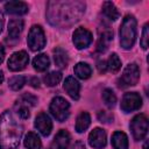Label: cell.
I'll use <instances>...</instances> for the list:
<instances>
[{
	"label": "cell",
	"mask_w": 149,
	"mask_h": 149,
	"mask_svg": "<svg viewBox=\"0 0 149 149\" xmlns=\"http://www.w3.org/2000/svg\"><path fill=\"white\" fill-rule=\"evenodd\" d=\"M49 5L55 7L54 9L49 8L50 21L55 19V24L63 23L65 26L78 21L85 8V3L80 1H56Z\"/></svg>",
	"instance_id": "6da1fadb"
},
{
	"label": "cell",
	"mask_w": 149,
	"mask_h": 149,
	"mask_svg": "<svg viewBox=\"0 0 149 149\" xmlns=\"http://www.w3.org/2000/svg\"><path fill=\"white\" fill-rule=\"evenodd\" d=\"M22 128L19 126L12 113L6 111L0 118V140L5 148L14 149L19 146Z\"/></svg>",
	"instance_id": "7a4b0ae2"
},
{
	"label": "cell",
	"mask_w": 149,
	"mask_h": 149,
	"mask_svg": "<svg viewBox=\"0 0 149 149\" xmlns=\"http://www.w3.org/2000/svg\"><path fill=\"white\" fill-rule=\"evenodd\" d=\"M136 40V20L133 15H126L120 27V43L126 50L130 49Z\"/></svg>",
	"instance_id": "3957f363"
},
{
	"label": "cell",
	"mask_w": 149,
	"mask_h": 149,
	"mask_svg": "<svg viewBox=\"0 0 149 149\" xmlns=\"http://www.w3.org/2000/svg\"><path fill=\"white\" fill-rule=\"evenodd\" d=\"M139 79H140V69L135 63H130L125 68L119 79V85L120 87L134 86L135 84H137Z\"/></svg>",
	"instance_id": "277c9868"
},
{
	"label": "cell",
	"mask_w": 149,
	"mask_h": 149,
	"mask_svg": "<svg viewBox=\"0 0 149 149\" xmlns=\"http://www.w3.org/2000/svg\"><path fill=\"white\" fill-rule=\"evenodd\" d=\"M49 109H50L51 114L54 115V118H56L58 121L62 122V121H65V119H68V116H69L70 105L64 98L55 97L50 102Z\"/></svg>",
	"instance_id": "5b68a950"
},
{
	"label": "cell",
	"mask_w": 149,
	"mask_h": 149,
	"mask_svg": "<svg viewBox=\"0 0 149 149\" xmlns=\"http://www.w3.org/2000/svg\"><path fill=\"white\" fill-rule=\"evenodd\" d=\"M28 45L33 51H38L45 45V36L40 26H33L28 34Z\"/></svg>",
	"instance_id": "8992f818"
},
{
	"label": "cell",
	"mask_w": 149,
	"mask_h": 149,
	"mask_svg": "<svg viewBox=\"0 0 149 149\" xmlns=\"http://www.w3.org/2000/svg\"><path fill=\"white\" fill-rule=\"evenodd\" d=\"M130 130L136 141L142 140L148 133V119L143 114L136 115L130 122Z\"/></svg>",
	"instance_id": "52a82bcc"
},
{
	"label": "cell",
	"mask_w": 149,
	"mask_h": 149,
	"mask_svg": "<svg viewBox=\"0 0 149 149\" xmlns=\"http://www.w3.org/2000/svg\"><path fill=\"white\" fill-rule=\"evenodd\" d=\"M142 106V99L136 92H128L123 95L121 100V109L126 113L139 109Z\"/></svg>",
	"instance_id": "ba28073f"
},
{
	"label": "cell",
	"mask_w": 149,
	"mask_h": 149,
	"mask_svg": "<svg viewBox=\"0 0 149 149\" xmlns=\"http://www.w3.org/2000/svg\"><path fill=\"white\" fill-rule=\"evenodd\" d=\"M72 40H73V43H74L77 49H84V48H87L92 43L93 36H92L91 31L80 27V28H77L74 30Z\"/></svg>",
	"instance_id": "9c48e42d"
},
{
	"label": "cell",
	"mask_w": 149,
	"mask_h": 149,
	"mask_svg": "<svg viewBox=\"0 0 149 149\" xmlns=\"http://www.w3.org/2000/svg\"><path fill=\"white\" fill-rule=\"evenodd\" d=\"M29 62V57L26 51L21 50L17 52H14L9 59H8V68L12 71H21L23 70Z\"/></svg>",
	"instance_id": "30bf717a"
},
{
	"label": "cell",
	"mask_w": 149,
	"mask_h": 149,
	"mask_svg": "<svg viewBox=\"0 0 149 149\" xmlns=\"http://www.w3.org/2000/svg\"><path fill=\"white\" fill-rule=\"evenodd\" d=\"M35 127L43 136H48L52 129V122H51L49 115L43 112L40 113L35 119Z\"/></svg>",
	"instance_id": "8fae6325"
},
{
	"label": "cell",
	"mask_w": 149,
	"mask_h": 149,
	"mask_svg": "<svg viewBox=\"0 0 149 149\" xmlns=\"http://www.w3.org/2000/svg\"><path fill=\"white\" fill-rule=\"evenodd\" d=\"M88 143L95 149H101L106 146V133L101 128H94L88 135Z\"/></svg>",
	"instance_id": "7c38bea8"
},
{
	"label": "cell",
	"mask_w": 149,
	"mask_h": 149,
	"mask_svg": "<svg viewBox=\"0 0 149 149\" xmlns=\"http://www.w3.org/2000/svg\"><path fill=\"white\" fill-rule=\"evenodd\" d=\"M65 92L74 100L79 99V92H80V85L77 81V79H74V77H68L64 80V85H63Z\"/></svg>",
	"instance_id": "4fadbf2b"
},
{
	"label": "cell",
	"mask_w": 149,
	"mask_h": 149,
	"mask_svg": "<svg viewBox=\"0 0 149 149\" xmlns=\"http://www.w3.org/2000/svg\"><path fill=\"white\" fill-rule=\"evenodd\" d=\"M5 9L8 14L22 15L28 12V5L22 1H9L5 5Z\"/></svg>",
	"instance_id": "5bb4252c"
},
{
	"label": "cell",
	"mask_w": 149,
	"mask_h": 149,
	"mask_svg": "<svg viewBox=\"0 0 149 149\" xmlns=\"http://www.w3.org/2000/svg\"><path fill=\"white\" fill-rule=\"evenodd\" d=\"M69 144H70V134L64 129L59 130L54 139V147L56 149H68Z\"/></svg>",
	"instance_id": "9a60e30c"
},
{
	"label": "cell",
	"mask_w": 149,
	"mask_h": 149,
	"mask_svg": "<svg viewBox=\"0 0 149 149\" xmlns=\"http://www.w3.org/2000/svg\"><path fill=\"white\" fill-rule=\"evenodd\" d=\"M112 146L114 149H128V137L123 132H115L112 136Z\"/></svg>",
	"instance_id": "2e32d148"
},
{
	"label": "cell",
	"mask_w": 149,
	"mask_h": 149,
	"mask_svg": "<svg viewBox=\"0 0 149 149\" xmlns=\"http://www.w3.org/2000/svg\"><path fill=\"white\" fill-rule=\"evenodd\" d=\"M113 40V31L109 30V29H106L105 31H102V34H100V37H99V41H98V51H106L109 43L112 42Z\"/></svg>",
	"instance_id": "e0dca14e"
},
{
	"label": "cell",
	"mask_w": 149,
	"mask_h": 149,
	"mask_svg": "<svg viewBox=\"0 0 149 149\" xmlns=\"http://www.w3.org/2000/svg\"><path fill=\"white\" fill-rule=\"evenodd\" d=\"M54 61H55V64L59 69H64V68H66V65L69 63L68 54L62 48H56L54 50Z\"/></svg>",
	"instance_id": "ac0fdd59"
},
{
	"label": "cell",
	"mask_w": 149,
	"mask_h": 149,
	"mask_svg": "<svg viewBox=\"0 0 149 149\" xmlns=\"http://www.w3.org/2000/svg\"><path fill=\"white\" fill-rule=\"evenodd\" d=\"M91 123V116L87 112H81L78 118H77V121H76V130L78 133H83L85 132L88 126Z\"/></svg>",
	"instance_id": "d6986e66"
},
{
	"label": "cell",
	"mask_w": 149,
	"mask_h": 149,
	"mask_svg": "<svg viewBox=\"0 0 149 149\" xmlns=\"http://www.w3.org/2000/svg\"><path fill=\"white\" fill-rule=\"evenodd\" d=\"M23 29V21L20 19H14L10 20L8 23V34L12 38H16L19 37V35L21 34Z\"/></svg>",
	"instance_id": "ffe728a7"
},
{
	"label": "cell",
	"mask_w": 149,
	"mask_h": 149,
	"mask_svg": "<svg viewBox=\"0 0 149 149\" xmlns=\"http://www.w3.org/2000/svg\"><path fill=\"white\" fill-rule=\"evenodd\" d=\"M102 13L107 19H109L112 21H115L119 19V12H118L116 7L114 6V3L111 1H105L102 3Z\"/></svg>",
	"instance_id": "44dd1931"
},
{
	"label": "cell",
	"mask_w": 149,
	"mask_h": 149,
	"mask_svg": "<svg viewBox=\"0 0 149 149\" xmlns=\"http://www.w3.org/2000/svg\"><path fill=\"white\" fill-rule=\"evenodd\" d=\"M33 65H34V69L40 71V72H43L45 71L49 65H50V61H49V57L44 54H41V55H37L34 61H33Z\"/></svg>",
	"instance_id": "7402d4cb"
},
{
	"label": "cell",
	"mask_w": 149,
	"mask_h": 149,
	"mask_svg": "<svg viewBox=\"0 0 149 149\" xmlns=\"http://www.w3.org/2000/svg\"><path fill=\"white\" fill-rule=\"evenodd\" d=\"M24 147L28 149H40L41 148V140L34 132H29L24 137Z\"/></svg>",
	"instance_id": "603a6c76"
},
{
	"label": "cell",
	"mask_w": 149,
	"mask_h": 149,
	"mask_svg": "<svg viewBox=\"0 0 149 149\" xmlns=\"http://www.w3.org/2000/svg\"><path fill=\"white\" fill-rule=\"evenodd\" d=\"M74 73L80 79H87V78H90V76L92 73V70H91L88 64L81 62L74 66Z\"/></svg>",
	"instance_id": "cb8c5ba5"
},
{
	"label": "cell",
	"mask_w": 149,
	"mask_h": 149,
	"mask_svg": "<svg viewBox=\"0 0 149 149\" xmlns=\"http://www.w3.org/2000/svg\"><path fill=\"white\" fill-rule=\"evenodd\" d=\"M43 79H44L45 85H48V86H55V85H57L62 80V73L58 72V71H52V72L45 74Z\"/></svg>",
	"instance_id": "d4e9b609"
},
{
	"label": "cell",
	"mask_w": 149,
	"mask_h": 149,
	"mask_svg": "<svg viewBox=\"0 0 149 149\" xmlns=\"http://www.w3.org/2000/svg\"><path fill=\"white\" fill-rule=\"evenodd\" d=\"M36 102H37L36 97H34L31 94H28V93L22 94L20 97V99L17 100V105H21V106H24V107H28V108L35 106Z\"/></svg>",
	"instance_id": "484cf974"
},
{
	"label": "cell",
	"mask_w": 149,
	"mask_h": 149,
	"mask_svg": "<svg viewBox=\"0 0 149 149\" xmlns=\"http://www.w3.org/2000/svg\"><path fill=\"white\" fill-rule=\"evenodd\" d=\"M107 68L109 69L111 72H118L121 68V61L119 58V56L116 54H112L108 58V62H107Z\"/></svg>",
	"instance_id": "4316f807"
},
{
	"label": "cell",
	"mask_w": 149,
	"mask_h": 149,
	"mask_svg": "<svg viewBox=\"0 0 149 149\" xmlns=\"http://www.w3.org/2000/svg\"><path fill=\"white\" fill-rule=\"evenodd\" d=\"M102 100L108 107H113L116 102V97L111 88H105L102 91Z\"/></svg>",
	"instance_id": "83f0119b"
},
{
	"label": "cell",
	"mask_w": 149,
	"mask_h": 149,
	"mask_svg": "<svg viewBox=\"0 0 149 149\" xmlns=\"http://www.w3.org/2000/svg\"><path fill=\"white\" fill-rule=\"evenodd\" d=\"M24 84H26V78H24L23 76H14V77H12V78L9 79V81H8L9 87H10L12 90H14V91L20 90Z\"/></svg>",
	"instance_id": "f1b7e54d"
},
{
	"label": "cell",
	"mask_w": 149,
	"mask_h": 149,
	"mask_svg": "<svg viewBox=\"0 0 149 149\" xmlns=\"http://www.w3.org/2000/svg\"><path fill=\"white\" fill-rule=\"evenodd\" d=\"M15 108H16V113L19 114L20 118H22V119L29 118L30 113H29V108H28V107H24V106H21V105H17V104H16Z\"/></svg>",
	"instance_id": "f546056e"
},
{
	"label": "cell",
	"mask_w": 149,
	"mask_h": 149,
	"mask_svg": "<svg viewBox=\"0 0 149 149\" xmlns=\"http://www.w3.org/2000/svg\"><path fill=\"white\" fill-rule=\"evenodd\" d=\"M148 24H146L143 27V30H142V38H141V47L143 49H147L148 48Z\"/></svg>",
	"instance_id": "4dcf8cb0"
},
{
	"label": "cell",
	"mask_w": 149,
	"mask_h": 149,
	"mask_svg": "<svg viewBox=\"0 0 149 149\" xmlns=\"http://www.w3.org/2000/svg\"><path fill=\"white\" fill-rule=\"evenodd\" d=\"M97 68H98V70H99V72H105L106 71V69H107V63L105 62V61H98V63H97Z\"/></svg>",
	"instance_id": "1f68e13d"
},
{
	"label": "cell",
	"mask_w": 149,
	"mask_h": 149,
	"mask_svg": "<svg viewBox=\"0 0 149 149\" xmlns=\"http://www.w3.org/2000/svg\"><path fill=\"white\" fill-rule=\"evenodd\" d=\"M72 149H86V148H85V144H84L83 142L78 141V142H76V143L73 144Z\"/></svg>",
	"instance_id": "d6a6232c"
},
{
	"label": "cell",
	"mask_w": 149,
	"mask_h": 149,
	"mask_svg": "<svg viewBox=\"0 0 149 149\" xmlns=\"http://www.w3.org/2000/svg\"><path fill=\"white\" fill-rule=\"evenodd\" d=\"M30 84H31V86H34V87H38V86H40V80H38L36 77H34V78L30 79Z\"/></svg>",
	"instance_id": "836d02e7"
},
{
	"label": "cell",
	"mask_w": 149,
	"mask_h": 149,
	"mask_svg": "<svg viewBox=\"0 0 149 149\" xmlns=\"http://www.w3.org/2000/svg\"><path fill=\"white\" fill-rule=\"evenodd\" d=\"M3 58H5V49H3V47L0 44V64L3 62Z\"/></svg>",
	"instance_id": "e575fe53"
},
{
	"label": "cell",
	"mask_w": 149,
	"mask_h": 149,
	"mask_svg": "<svg viewBox=\"0 0 149 149\" xmlns=\"http://www.w3.org/2000/svg\"><path fill=\"white\" fill-rule=\"evenodd\" d=\"M2 27H3V15H2V13L0 12V33H1V30H2Z\"/></svg>",
	"instance_id": "d590c367"
},
{
	"label": "cell",
	"mask_w": 149,
	"mask_h": 149,
	"mask_svg": "<svg viewBox=\"0 0 149 149\" xmlns=\"http://www.w3.org/2000/svg\"><path fill=\"white\" fill-rule=\"evenodd\" d=\"M2 81H3V73L0 71V84H1Z\"/></svg>",
	"instance_id": "8d00e7d4"
},
{
	"label": "cell",
	"mask_w": 149,
	"mask_h": 149,
	"mask_svg": "<svg viewBox=\"0 0 149 149\" xmlns=\"http://www.w3.org/2000/svg\"><path fill=\"white\" fill-rule=\"evenodd\" d=\"M143 149H148V141L144 142V146H143Z\"/></svg>",
	"instance_id": "74e56055"
},
{
	"label": "cell",
	"mask_w": 149,
	"mask_h": 149,
	"mask_svg": "<svg viewBox=\"0 0 149 149\" xmlns=\"http://www.w3.org/2000/svg\"><path fill=\"white\" fill-rule=\"evenodd\" d=\"M0 149H1V148H0Z\"/></svg>",
	"instance_id": "f35d334b"
}]
</instances>
